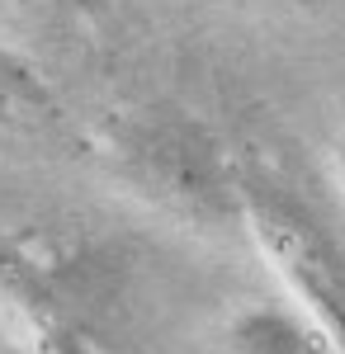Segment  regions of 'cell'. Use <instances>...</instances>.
Segmentation results:
<instances>
[{
	"label": "cell",
	"mask_w": 345,
	"mask_h": 354,
	"mask_svg": "<svg viewBox=\"0 0 345 354\" xmlns=\"http://www.w3.org/2000/svg\"><path fill=\"white\" fill-rule=\"evenodd\" d=\"M109 175L157 218L189 232L241 222V175L222 142L189 113H142L109 137Z\"/></svg>",
	"instance_id": "cell-1"
},
{
	"label": "cell",
	"mask_w": 345,
	"mask_h": 354,
	"mask_svg": "<svg viewBox=\"0 0 345 354\" xmlns=\"http://www.w3.org/2000/svg\"><path fill=\"white\" fill-rule=\"evenodd\" d=\"M241 227L289 302L345 354V245L274 180L241 175Z\"/></svg>",
	"instance_id": "cell-2"
},
{
	"label": "cell",
	"mask_w": 345,
	"mask_h": 354,
	"mask_svg": "<svg viewBox=\"0 0 345 354\" xmlns=\"http://www.w3.org/2000/svg\"><path fill=\"white\" fill-rule=\"evenodd\" d=\"M0 312L28 335L38 354H80V330L53 298L33 250L0 232Z\"/></svg>",
	"instance_id": "cell-3"
},
{
	"label": "cell",
	"mask_w": 345,
	"mask_h": 354,
	"mask_svg": "<svg viewBox=\"0 0 345 354\" xmlns=\"http://www.w3.org/2000/svg\"><path fill=\"white\" fill-rule=\"evenodd\" d=\"M227 354H336L293 302H251L227 322Z\"/></svg>",
	"instance_id": "cell-4"
},
{
	"label": "cell",
	"mask_w": 345,
	"mask_h": 354,
	"mask_svg": "<svg viewBox=\"0 0 345 354\" xmlns=\"http://www.w3.org/2000/svg\"><path fill=\"white\" fill-rule=\"evenodd\" d=\"M331 175H336V189H341V198H345V137L331 147Z\"/></svg>",
	"instance_id": "cell-5"
},
{
	"label": "cell",
	"mask_w": 345,
	"mask_h": 354,
	"mask_svg": "<svg viewBox=\"0 0 345 354\" xmlns=\"http://www.w3.org/2000/svg\"><path fill=\"white\" fill-rule=\"evenodd\" d=\"M57 5H67V10H80V15H90V10H100L105 0H57Z\"/></svg>",
	"instance_id": "cell-6"
},
{
	"label": "cell",
	"mask_w": 345,
	"mask_h": 354,
	"mask_svg": "<svg viewBox=\"0 0 345 354\" xmlns=\"http://www.w3.org/2000/svg\"><path fill=\"white\" fill-rule=\"evenodd\" d=\"M256 5H269V10H293V5H312V0H256Z\"/></svg>",
	"instance_id": "cell-7"
}]
</instances>
